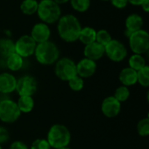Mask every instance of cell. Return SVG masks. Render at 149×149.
Returning a JSON list of instances; mask_svg holds the SVG:
<instances>
[{
  "instance_id": "obj_1",
  "label": "cell",
  "mask_w": 149,
  "mask_h": 149,
  "mask_svg": "<svg viewBox=\"0 0 149 149\" xmlns=\"http://www.w3.org/2000/svg\"><path fill=\"white\" fill-rule=\"evenodd\" d=\"M81 28L79 20L72 14L61 16L58 21V33L60 38L67 43H73L79 39Z\"/></svg>"
},
{
  "instance_id": "obj_2",
  "label": "cell",
  "mask_w": 149,
  "mask_h": 149,
  "mask_svg": "<svg viewBox=\"0 0 149 149\" xmlns=\"http://www.w3.org/2000/svg\"><path fill=\"white\" fill-rule=\"evenodd\" d=\"M37 61L44 65L55 64L59 58V50L55 43L48 40L37 44L34 54Z\"/></svg>"
},
{
  "instance_id": "obj_3",
  "label": "cell",
  "mask_w": 149,
  "mask_h": 149,
  "mask_svg": "<svg viewBox=\"0 0 149 149\" xmlns=\"http://www.w3.org/2000/svg\"><path fill=\"white\" fill-rule=\"evenodd\" d=\"M46 141L52 148H65L68 147L71 141V133L65 126L55 124L50 127Z\"/></svg>"
},
{
  "instance_id": "obj_4",
  "label": "cell",
  "mask_w": 149,
  "mask_h": 149,
  "mask_svg": "<svg viewBox=\"0 0 149 149\" xmlns=\"http://www.w3.org/2000/svg\"><path fill=\"white\" fill-rule=\"evenodd\" d=\"M61 8L53 0H41L38 2L37 14L41 22L50 24L58 21L61 17Z\"/></svg>"
},
{
  "instance_id": "obj_5",
  "label": "cell",
  "mask_w": 149,
  "mask_h": 149,
  "mask_svg": "<svg viewBox=\"0 0 149 149\" xmlns=\"http://www.w3.org/2000/svg\"><path fill=\"white\" fill-rule=\"evenodd\" d=\"M129 47L134 54H144L149 50V34L146 30H139L128 37Z\"/></svg>"
},
{
  "instance_id": "obj_6",
  "label": "cell",
  "mask_w": 149,
  "mask_h": 149,
  "mask_svg": "<svg viewBox=\"0 0 149 149\" xmlns=\"http://www.w3.org/2000/svg\"><path fill=\"white\" fill-rule=\"evenodd\" d=\"M54 72L59 79L63 81H68L77 75L76 63L69 58L58 59V61L55 63Z\"/></svg>"
},
{
  "instance_id": "obj_7",
  "label": "cell",
  "mask_w": 149,
  "mask_h": 149,
  "mask_svg": "<svg viewBox=\"0 0 149 149\" xmlns=\"http://www.w3.org/2000/svg\"><path fill=\"white\" fill-rule=\"evenodd\" d=\"M21 115L15 101L6 99L0 101V120L4 123H14Z\"/></svg>"
},
{
  "instance_id": "obj_8",
  "label": "cell",
  "mask_w": 149,
  "mask_h": 149,
  "mask_svg": "<svg viewBox=\"0 0 149 149\" xmlns=\"http://www.w3.org/2000/svg\"><path fill=\"white\" fill-rule=\"evenodd\" d=\"M105 55L113 62H120L127 56L126 45L118 39H112L105 46Z\"/></svg>"
},
{
  "instance_id": "obj_9",
  "label": "cell",
  "mask_w": 149,
  "mask_h": 149,
  "mask_svg": "<svg viewBox=\"0 0 149 149\" xmlns=\"http://www.w3.org/2000/svg\"><path fill=\"white\" fill-rule=\"evenodd\" d=\"M38 90V82L31 75H24L17 79L16 90L19 96H31Z\"/></svg>"
},
{
  "instance_id": "obj_10",
  "label": "cell",
  "mask_w": 149,
  "mask_h": 149,
  "mask_svg": "<svg viewBox=\"0 0 149 149\" xmlns=\"http://www.w3.org/2000/svg\"><path fill=\"white\" fill-rule=\"evenodd\" d=\"M37 44L30 35H23L15 42V52L23 58L34 54Z\"/></svg>"
},
{
  "instance_id": "obj_11",
  "label": "cell",
  "mask_w": 149,
  "mask_h": 149,
  "mask_svg": "<svg viewBox=\"0 0 149 149\" xmlns=\"http://www.w3.org/2000/svg\"><path fill=\"white\" fill-rule=\"evenodd\" d=\"M51 33L49 25L43 22H39L32 26L30 36L36 42V44H40L50 40Z\"/></svg>"
},
{
  "instance_id": "obj_12",
  "label": "cell",
  "mask_w": 149,
  "mask_h": 149,
  "mask_svg": "<svg viewBox=\"0 0 149 149\" xmlns=\"http://www.w3.org/2000/svg\"><path fill=\"white\" fill-rule=\"evenodd\" d=\"M121 110V103L113 96L107 97L101 103V112L107 118H114L118 116Z\"/></svg>"
},
{
  "instance_id": "obj_13",
  "label": "cell",
  "mask_w": 149,
  "mask_h": 149,
  "mask_svg": "<svg viewBox=\"0 0 149 149\" xmlns=\"http://www.w3.org/2000/svg\"><path fill=\"white\" fill-rule=\"evenodd\" d=\"M77 75L82 79H86L92 77L97 69L96 61L91 60L89 58H84L79 63L76 64Z\"/></svg>"
},
{
  "instance_id": "obj_14",
  "label": "cell",
  "mask_w": 149,
  "mask_h": 149,
  "mask_svg": "<svg viewBox=\"0 0 149 149\" xmlns=\"http://www.w3.org/2000/svg\"><path fill=\"white\" fill-rule=\"evenodd\" d=\"M143 24H144L143 17L141 15L137 13H132L128 15L125 21L126 36L128 38L131 35V33L137 31L139 30H141Z\"/></svg>"
},
{
  "instance_id": "obj_15",
  "label": "cell",
  "mask_w": 149,
  "mask_h": 149,
  "mask_svg": "<svg viewBox=\"0 0 149 149\" xmlns=\"http://www.w3.org/2000/svg\"><path fill=\"white\" fill-rule=\"evenodd\" d=\"M17 79L9 72L0 73V94L11 93L16 90Z\"/></svg>"
},
{
  "instance_id": "obj_16",
  "label": "cell",
  "mask_w": 149,
  "mask_h": 149,
  "mask_svg": "<svg viewBox=\"0 0 149 149\" xmlns=\"http://www.w3.org/2000/svg\"><path fill=\"white\" fill-rule=\"evenodd\" d=\"M83 52L85 58L93 61H97L105 55V46L95 41L93 43L85 45Z\"/></svg>"
},
{
  "instance_id": "obj_17",
  "label": "cell",
  "mask_w": 149,
  "mask_h": 149,
  "mask_svg": "<svg viewBox=\"0 0 149 149\" xmlns=\"http://www.w3.org/2000/svg\"><path fill=\"white\" fill-rule=\"evenodd\" d=\"M119 79L122 86H132L137 83V72L130 67H126L121 70L119 75Z\"/></svg>"
},
{
  "instance_id": "obj_18",
  "label": "cell",
  "mask_w": 149,
  "mask_h": 149,
  "mask_svg": "<svg viewBox=\"0 0 149 149\" xmlns=\"http://www.w3.org/2000/svg\"><path fill=\"white\" fill-rule=\"evenodd\" d=\"M96 32L97 31L91 26L82 27L78 40H79L85 45L93 43L96 41Z\"/></svg>"
},
{
  "instance_id": "obj_19",
  "label": "cell",
  "mask_w": 149,
  "mask_h": 149,
  "mask_svg": "<svg viewBox=\"0 0 149 149\" xmlns=\"http://www.w3.org/2000/svg\"><path fill=\"white\" fill-rule=\"evenodd\" d=\"M5 65L6 68H8L10 71L17 72L22 69L24 65V58L16 52H14L5 58Z\"/></svg>"
},
{
  "instance_id": "obj_20",
  "label": "cell",
  "mask_w": 149,
  "mask_h": 149,
  "mask_svg": "<svg viewBox=\"0 0 149 149\" xmlns=\"http://www.w3.org/2000/svg\"><path fill=\"white\" fill-rule=\"evenodd\" d=\"M15 52V42L7 38H0V57L3 59Z\"/></svg>"
},
{
  "instance_id": "obj_21",
  "label": "cell",
  "mask_w": 149,
  "mask_h": 149,
  "mask_svg": "<svg viewBox=\"0 0 149 149\" xmlns=\"http://www.w3.org/2000/svg\"><path fill=\"white\" fill-rule=\"evenodd\" d=\"M16 103L21 113H28L34 108V100L31 96H19L18 100Z\"/></svg>"
},
{
  "instance_id": "obj_22",
  "label": "cell",
  "mask_w": 149,
  "mask_h": 149,
  "mask_svg": "<svg viewBox=\"0 0 149 149\" xmlns=\"http://www.w3.org/2000/svg\"><path fill=\"white\" fill-rule=\"evenodd\" d=\"M38 2L37 0H23L20 4V10L24 15L31 16L37 13Z\"/></svg>"
},
{
  "instance_id": "obj_23",
  "label": "cell",
  "mask_w": 149,
  "mask_h": 149,
  "mask_svg": "<svg viewBox=\"0 0 149 149\" xmlns=\"http://www.w3.org/2000/svg\"><path fill=\"white\" fill-rule=\"evenodd\" d=\"M128 65L130 68L134 69L136 72H138L139 70L142 69L147 65L145 58L141 54H134V53L129 58Z\"/></svg>"
},
{
  "instance_id": "obj_24",
  "label": "cell",
  "mask_w": 149,
  "mask_h": 149,
  "mask_svg": "<svg viewBox=\"0 0 149 149\" xmlns=\"http://www.w3.org/2000/svg\"><path fill=\"white\" fill-rule=\"evenodd\" d=\"M72 8L78 12H86L91 6V0H70Z\"/></svg>"
},
{
  "instance_id": "obj_25",
  "label": "cell",
  "mask_w": 149,
  "mask_h": 149,
  "mask_svg": "<svg viewBox=\"0 0 149 149\" xmlns=\"http://www.w3.org/2000/svg\"><path fill=\"white\" fill-rule=\"evenodd\" d=\"M137 83L144 87L149 86V66L146 65L137 72Z\"/></svg>"
},
{
  "instance_id": "obj_26",
  "label": "cell",
  "mask_w": 149,
  "mask_h": 149,
  "mask_svg": "<svg viewBox=\"0 0 149 149\" xmlns=\"http://www.w3.org/2000/svg\"><path fill=\"white\" fill-rule=\"evenodd\" d=\"M129 96H130V90L128 89L127 86H119L115 90L114 95H113V97L120 103L127 101L128 100Z\"/></svg>"
},
{
  "instance_id": "obj_27",
  "label": "cell",
  "mask_w": 149,
  "mask_h": 149,
  "mask_svg": "<svg viewBox=\"0 0 149 149\" xmlns=\"http://www.w3.org/2000/svg\"><path fill=\"white\" fill-rule=\"evenodd\" d=\"M112 39L113 38L110 32L105 29L100 30L96 32V42L102 45L103 46H106Z\"/></svg>"
},
{
  "instance_id": "obj_28",
  "label": "cell",
  "mask_w": 149,
  "mask_h": 149,
  "mask_svg": "<svg viewBox=\"0 0 149 149\" xmlns=\"http://www.w3.org/2000/svg\"><path fill=\"white\" fill-rule=\"evenodd\" d=\"M68 86L69 87L74 91V92H79L83 89L84 87V85H85V82H84V79L82 78H80L79 76L76 75L74 76L73 78H72L71 79H69L68 81Z\"/></svg>"
},
{
  "instance_id": "obj_29",
  "label": "cell",
  "mask_w": 149,
  "mask_h": 149,
  "mask_svg": "<svg viewBox=\"0 0 149 149\" xmlns=\"http://www.w3.org/2000/svg\"><path fill=\"white\" fill-rule=\"evenodd\" d=\"M137 131L138 134L141 137H147L149 135V119L144 118L141 120L137 124Z\"/></svg>"
},
{
  "instance_id": "obj_30",
  "label": "cell",
  "mask_w": 149,
  "mask_h": 149,
  "mask_svg": "<svg viewBox=\"0 0 149 149\" xmlns=\"http://www.w3.org/2000/svg\"><path fill=\"white\" fill-rule=\"evenodd\" d=\"M46 139H37L35 140L31 146V149H51Z\"/></svg>"
},
{
  "instance_id": "obj_31",
  "label": "cell",
  "mask_w": 149,
  "mask_h": 149,
  "mask_svg": "<svg viewBox=\"0 0 149 149\" xmlns=\"http://www.w3.org/2000/svg\"><path fill=\"white\" fill-rule=\"evenodd\" d=\"M10 139V133L9 131L3 127L0 126V145L6 143Z\"/></svg>"
},
{
  "instance_id": "obj_32",
  "label": "cell",
  "mask_w": 149,
  "mask_h": 149,
  "mask_svg": "<svg viewBox=\"0 0 149 149\" xmlns=\"http://www.w3.org/2000/svg\"><path fill=\"white\" fill-rule=\"evenodd\" d=\"M110 2L113 6L117 9H124L127 6L128 3L127 0H110Z\"/></svg>"
},
{
  "instance_id": "obj_33",
  "label": "cell",
  "mask_w": 149,
  "mask_h": 149,
  "mask_svg": "<svg viewBox=\"0 0 149 149\" xmlns=\"http://www.w3.org/2000/svg\"><path fill=\"white\" fill-rule=\"evenodd\" d=\"M10 149H29L28 147L20 141H16L14 142H12L10 146Z\"/></svg>"
},
{
  "instance_id": "obj_34",
  "label": "cell",
  "mask_w": 149,
  "mask_h": 149,
  "mask_svg": "<svg viewBox=\"0 0 149 149\" xmlns=\"http://www.w3.org/2000/svg\"><path fill=\"white\" fill-rule=\"evenodd\" d=\"M141 8L143 10V11H145L146 13L149 12V0H146L141 3Z\"/></svg>"
},
{
  "instance_id": "obj_35",
  "label": "cell",
  "mask_w": 149,
  "mask_h": 149,
  "mask_svg": "<svg viewBox=\"0 0 149 149\" xmlns=\"http://www.w3.org/2000/svg\"><path fill=\"white\" fill-rule=\"evenodd\" d=\"M128 1V3H131L133 5H138V6H141V3L146 1V0H127Z\"/></svg>"
},
{
  "instance_id": "obj_36",
  "label": "cell",
  "mask_w": 149,
  "mask_h": 149,
  "mask_svg": "<svg viewBox=\"0 0 149 149\" xmlns=\"http://www.w3.org/2000/svg\"><path fill=\"white\" fill-rule=\"evenodd\" d=\"M56 3H58V5H60V4H63V3H67V2H69L70 0H53Z\"/></svg>"
},
{
  "instance_id": "obj_37",
  "label": "cell",
  "mask_w": 149,
  "mask_h": 149,
  "mask_svg": "<svg viewBox=\"0 0 149 149\" xmlns=\"http://www.w3.org/2000/svg\"><path fill=\"white\" fill-rule=\"evenodd\" d=\"M57 149H71V148H69L68 147H65V148H57Z\"/></svg>"
},
{
  "instance_id": "obj_38",
  "label": "cell",
  "mask_w": 149,
  "mask_h": 149,
  "mask_svg": "<svg viewBox=\"0 0 149 149\" xmlns=\"http://www.w3.org/2000/svg\"><path fill=\"white\" fill-rule=\"evenodd\" d=\"M101 1H110V0H101Z\"/></svg>"
},
{
  "instance_id": "obj_39",
  "label": "cell",
  "mask_w": 149,
  "mask_h": 149,
  "mask_svg": "<svg viewBox=\"0 0 149 149\" xmlns=\"http://www.w3.org/2000/svg\"><path fill=\"white\" fill-rule=\"evenodd\" d=\"M2 100V99H1V95H0V101Z\"/></svg>"
},
{
  "instance_id": "obj_40",
  "label": "cell",
  "mask_w": 149,
  "mask_h": 149,
  "mask_svg": "<svg viewBox=\"0 0 149 149\" xmlns=\"http://www.w3.org/2000/svg\"><path fill=\"white\" fill-rule=\"evenodd\" d=\"M0 149H2V146L1 145H0Z\"/></svg>"
}]
</instances>
